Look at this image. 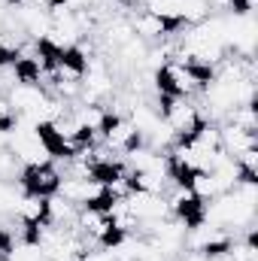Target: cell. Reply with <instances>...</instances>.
I'll use <instances>...</instances> for the list:
<instances>
[{"label": "cell", "mask_w": 258, "mask_h": 261, "mask_svg": "<svg viewBox=\"0 0 258 261\" xmlns=\"http://www.w3.org/2000/svg\"><path fill=\"white\" fill-rule=\"evenodd\" d=\"M128 21H131V28H134V37L143 40L146 46H155V43H161V40L179 34L183 28H189V24L179 21V18H161V15H155V12H149V9L137 12Z\"/></svg>", "instance_id": "6da1fadb"}, {"label": "cell", "mask_w": 258, "mask_h": 261, "mask_svg": "<svg viewBox=\"0 0 258 261\" xmlns=\"http://www.w3.org/2000/svg\"><path fill=\"white\" fill-rule=\"evenodd\" d=\"M100 143H104L110 152H122V155H125L134 146H140V134L131 125L128 116H113V113H110L107 125L100 130Z\"/></svg>", "instance_id": "7a4b0ae2"}, {"label": "cell", "mask_w": 258, "mask_h": 261, "mask_svg": "<svg viewBox=\"0 0 258 261\" xmlns=\"http://www.w3.org/2000/svg\"><path fill=\"white\" fill-rule=\"evenodd\" d=\"M18 186H21V192H28V195L49 197V195H55V192H58L61 176H58V170H55V167H52V161H49V164L24 167V170H21V176H18Z\"/></svg>", "instance_id": "3957f363"}, {"label": "cell", "mask_w": 258, "mask_h": 261, "mask_svg": "<svg viewBox=\"0 0 258 261\" xmlns=\"http://www.w3.org/2000/svg\"><path fill=\"white\" fill-rule=\"evenodd\" d=\"M125 203H128V213L137 222H161V219L170 216L164 195H149V192H134L131 189V195L125 197Z\"/></svg>", "instance_id": "277c9868"}, {"label": "cell", "mask_w": 258, "mask_h": 261, "mask_svg": "<svg viewBox=\"0 0 258 261\" xmlns=\"http://www.w3.org/2000/svg\"><path fill=\"white\" fill-rule=\"evenodd\" d=\"M219 143H222V152L234 158V155H240V152H246V149H255L258 137L249 134V130H243V128H237V125H231V122H225V125L219 128Z\"/></svg>", "instance_id": "5b68a950"}, {"label": "cell", "mask_w": 258, "mask_h": 261, "mask_svg": "<svg viewBox=\"0 0 258 261\" xmlns=\"http://www.w3.org/2000/svg\"><path fill=\"white\" fill-rule=\"evenodd\" d=\"M15 219H18L21 225H37V222H43V219H46V197L21 192L18 203H15Z\"/></svg>", "instance_id": "8992f818"}, {"label": "cell", "mask_w": 258, "mask_h": 261, "mask_svg": "<svg viewBox=\"0 0 258 261\" xmlns=\"http://www.w3.org/2000/svg\"><path fill=\"white\" fill-rule=\"evenodd\" d=\"M186 186L192 189V195L197 200H213L216 195H222V189H219V182H216V176L210 170H194Z\"/></svg>", "instance_id": "52a82bcc"}, {"label": "cell", "mask_w": 258, "mask_h": 261, "mask_svg": "<svg viewBox=\"0 0 258 261\" xmlns=\"http://www.w3.org/2000/svg\"><path fill=\"white\" fill-rule=\"evenodd\" d=\"M225 122H231V125H237V128L249 130V134H255V130H258V110H255V100H252V103H240V107H234V110L225 116Z\"/></svg>", "instance_id": "ba28073f"}, {"label": "cell", "mask_w": 258, "mask_h": 261, "mask_svg": "<svg viewBox=\"0 0 258 261\" xmlns=\"http://www.w3.org/2000/svg\"><path fill=\"white\" fill-rule=\"evenodd\" d=\"M210 15V6L203 0H179V18L186 24H197Z\"/></svg>", "instance_id": "9c48e42d"}, {"label": "cell", "mask_w": 258, "mask_h": 261, "mask_svg": "<svg viewBox=\"0 0 258 261\" xmlns=\"http://www.w3.org/2000/svg\"><path fill=\"white\" fill-rule=\"evenodd\" d=\"M143 3H146L149 12H155L161 18H179V0H143Z\"/></svg>", "instance_id": "30bf717a"}, {"label": "cell", "mask_w": 258, "mask_h": 261, "mask_svg": "<svg viewBox=\"0 0 258 261\" xmlns=\"http://www.w3.org/2000/svg\"><path fill=\"white\" fill-rule=\"evenodd\" d=\"M82 261H113V255H110L104 246H91V249L82 252Z\"/></svg>", "instance_id": "8fae6325"}, {"label": "cell", "mask_w": 258, "mask_h": 261, "mask_svg": "<svg viewBox=\"0 0 258 261\" xmlns=\"http://www.w3.org/2000/svg\"><path fill=\"white\" fill-rule=\"evenodd\" d=\"M140 3H143V0H116V6H140Z\"/></svg>", "instance_id": "7c38bea8"}, {"label": "cell", "mask_w": 258, "mask_h": 261, "mask_svg": "<svg viewBox=\"0 0 258 261\" xmlns=\"http://www.w3.org/2000/svg\"><path fill=\"white\" fill-rule=\"evenodd\" d=\"M6 140H9V134L0 128V149H6Z\"/></svg>", "instance_id": "4fadbf2b"}, {"label": "cell", "mask_w": 258, "mask_h": 261, "mask_svg": "<svg viewBox=\"0 0 258 261\" xmlns=\"http://www.w3.org/2000/svg\"><path fill=\"white\" fill-rule=\"evenodd\" d=\"M0 97H3V91H0Z\"/></svg>", "instance_id": "5bb4252c"}]
</instances>
